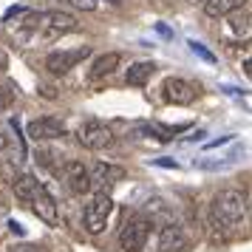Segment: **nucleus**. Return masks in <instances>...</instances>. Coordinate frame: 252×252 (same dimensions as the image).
<instances>
[{"label":"nucleus","mask_w":252,"mask_h":252,"mask_svg":"<svg viewBox=\"0 0 252 252\" xmlns=\"http://www.w3.org/2000/svg\"><path fill=\"white\" fill-rule=\"evenodd\" d=\"M77 142L88 150H105L114 145V130L108 125H102V122L91 119V122H82L77 127Z\"/></svg>","instance_id":"4"},{"label":"nucleus","mask_w":252,"mask_h":252,"mask_svg":"<svg viewBox=\"0 0 252 252\" xmlns=\"http://www.w3.org/2000/svg\"><path fill=\"white\" fill-rule=\"evenodd\" d=\"M150 224L148 218H130V221H125V227H122V232H119V247H122V252H142L145 250V244H148L150 238Z\"/></svg>","instance_id":"3"},{"label":"nucleus","mask_w":252,"mask_h":252,"mask_svg":"<svg viewBox=\"0 0 252 252\" xmlns=\"http://www.w3.org/2000/svg\"><path fill=\"white\" fill-rule=\"evenodd\" d=\"M6 145H9V136H6V130L0 127V150H6Z\"/></svg>","instance_id":"21"},{"label":"nucleus","mask_w":252,"mask_h":252,"mask_svg":"<svg viewBox=\"0 0 252 252\" xmlns=\"http://www.w3.org/2000/svg\"><path fill=\"white\" fill-rule=\"evenodd\" d=\"M29 204H32V210H34V216L40 218V221H46L48 227H57V224H60V204H57V198L48 193L40 182H37L34 193H32V198H29Z\"/></svg>","instance_id":"5"},{"label":"nucleus","mask_w":252,"mask_h":252,"mask_svg":"<svg viewBox=\"0 0 252 252\" xmlns=\"http://www.w3.org/2000/svg\"><path fill=\"white\" fill-rule=\"evenodd\" d=\"M195 96H198V88H195L193 82L182 80V77H170V80H164V99L173 105H190L195 102Z\"/></svg>","instance_id":"7"},{"label":"nucleus","mask_w":252,"mask_h":252,"mask_svg":"<svg viewBox=\"0 0 252 252\" xmlns=\"http://www.w3.org/2000/svg\"><path fill=\"white\" fill-rule=\"evenodd\" d=\"M6 68H9V60H6V54H3V51H0V74H3Z\"/></svg>","instance_id":"22"},{"label":"nucleus","mask_w":252,"mask_h":252,"mask_svg":"<svg viewBox=\"0 0 252 252\" xmlns=\"http://www.w3.org/2000/svg\"><path fill=\"white\" fill-rule=\"evenodd\" d=\"M29 136L34 142H46V139H63L65 136V125L57 116H40L29 122Z\"/></svg>","instance_id":"8"},{"label":"nucleus","mask_w":252,"mask_h":252,"mask_svg":"<svg viewBox=\"0 0 252 252\" xmlns=\"http://www.w3.org/2000/svg\"><path fill=\"white\" fill-rule=\"evenodd\" d=\"M14 91H17L14 82H6V85L0 88V111H6V108L14 102Z\"/></svg>","instance_id":"17"},{"label":"nucleus","mask_w":252,"mask_h":252,"mask_svg":"<svg viewBox=\"0 0 252 252\" xmlns=\"http://www.w3.org/2000/svg\"><path fill=\"white\" fill-rule=\"evenodd\" d=\"M14 252H34V250H32V247H17Z\"/></svg>","instance_id":"23"},{"label":"nucleus","mask_w":252,"mask_h":252,"mask_svg":"<svg viewBox=\"0 0 252 252\" xmlns=\"http://www.w3.org/2000/svg\"><path fill=\"white\" fill-rule=\"evenodd\" d=\"M204 14L207 17H227V14L238 12L247 6V0H204Z\"/></svg>","instance_id":"13"},{"label":"nucleus","mask_w":252,"mask_h":252,"mask_svg":"<svg viewBox=\"0 0 252 252\" xmlns=\"http://www.w3.org/2000/svg\"><path fill=\"white\" fill-rule=\"evenodd\" d=\"M85 57H91V46H82V48H71V51H54L48 54L46 60V68L51 74H68L74 65H80Z\"/></svg>","instance_id":"6"},{"label":"nucleus","mask_w":252,"mask_h":252,"mask_svg":"<svg viewBox=\"0 0 252 252\" xmlns=\"http://www.w3.org/2000/svg\"><path fill=\"white\" fill-rule=\"evenodd\" d=\"M119 63H122V54H116V51L99 54V57L94 60L91 74H94V77H108V74H114V71L119 68Z\"/></svg>","instance_id":"15"},{"label":"nucleus","mask_w":252,"mask_h":252,"mask_svg":"<svg viewBox=\"0 0 252 252\" xmlns=\"http://www.w3.org/2000/svg\"><path fill=\"white\" fill-rule=\"evenodd\" d=\"M210 218H216L218 224L235 229L247 218V198L238 193V190H221L213 198V207H210Z\"/></svg>","instance_id":"1"},{"label":"nucleus","mask_w":252,"mask_h":252,"mask_svg":"<svg viewBox=\"0 0 252 252\" xmlns=\"http://www.w3.org/2000/svg\"><path fill=\"white\" fill-rule=\"evenodd\" d=\"M63 179H65V184H68L71 193H88L91 190V176H88V167L82 164V161H65V167H63Z\"/></svg>","instance_id":"10"},{"label":"nucleus","mask_w":252,"mask_h":252,"mask_svg":"<svg viewBox=\"0 0 252 252\" xmlns=\"http://www.w3.org/2000/svg\"><path fill=\"white\" fill-rule=\"evenodd\" d=\"M12 187H14V195H17L23 204H29V198H32V193H34V187H37V179L34 176H20V179L12 182Z\"/></svg>","instance_id":"16"},{"label":"nucleus","mask_w":252,"mask_h":252,"mask_svg":"<svg viewBox=\"0 0 252 252\" xmlns=\"http://www.w3.org/2000/svg\"><path fill=\"white\" fill-rule=\"evenodd\" d=\"M74 3H77L80 9H85V12H94V9H96V0H74Z\"/></svg>","instance_id":"20"},{"label":"nucleus","mask_w":252,"mask_h":252,"mask_svg":"<svg viewBox=\"0 0 252 252\" xmlns=\"http://www.w3.org/2000/svg\"><path fill=\"white\" fill-rule=\"evenodd\" d=\"M43 20H46V23H40V26H46V34L48 37L68 34V32H77V29H80L77 17L68 14V12H48V14H43Z\"/></svg>","instance_id":"11"},{"label":"nucleus","mask_w":252,"mask_h":252,"mask_svg":"<svg viewBox=\"0 0 252 252\" xmlns=\"http://www.w3.org/2000/svg\"><path fill=\"white\" fill-rule=\"evenodd\" d=\"M190 3H204V0H190Z\"/></svg>","instance_id":"24"},{"label":"nucleus","mask_w":252,"mask_h":252,"mask_svg":"<svg viewBox=\"0 0 252 252\" xmlns=\"http://www.w3.org/2000/svg\"><path fill=\"white\" fill-rule=\"evenodd\" d=\"M114 213V201H111V195L108 193H96L85 204V213H82V224L85 229L91 232V235H99L105 227H108V218Z\"/></svg>","instance_id":"2"},{"label":"nucleus","mask_w":252,"mask_h":252,"mask_svg":"<svg viewBox=\"0 0 252 252\" xmlns=\"http://www.w3.org/2000/svg\"><path fill=\"white\" fill-rule=\"evenodd\" d=\"M153 71H156V63L153 60H142V63H133L125 74V82L127 85H145V82L153 77Z\"/></svg>","instance_id":"14"},{"label":"nucleus","mask_w":252,"mask_h":252,"mask_svg":"<svg viewBox=\"0 0 252 252\" xmlns=\"http://www.w3.org/2000/svg\"><path fill=\"white\" fill-rule=\"evenodd\" d=\"M229 26L235 29V34H244V37L250 34V17H247V14H244V17H232Z\"/></svg>","instance_id":"18"},{"label":"nucleus","mask_w":252,"mask_h":252,"mask_svg":"<svg viewBox=\"0 0 252 252\" xmlns=\"http://www.w3.org/2000/svg\"><path fill=\"white\" fill-rule=\"evenodd\" d=\"M187 247V238L179 224H164L159 232V250L161 252H182Z\"/></svg>","instance_id":"12"},{"label":"nucleus","mask_w":252,"mask_h":252,"mask_svg":"<svg viewBox=\"0 0 252 252\" xmlns=\"http://www.w3.org/2000/svg\"><path fill=\"white\" fill-rule=\"evenodd\" d=\"M190 48H193L195 54H201L204 60H213V54H210V51H207V48L201 46V43H195V40H193V43H190Z\"/></svg>","instance_id":"19"},{"label":"nucleus","mask_w":252,"mask_h":252,"mask_svg":"<svg viewBox=\"0 0 252 252\" xmlns=\"http://www.w3.org/2000/svg\"><path fill=\"white\" fill-rule=\"evenodd\" d=\"M88 176H91V187H96L99 193H108L116 182L125 179V170L116 167V164H105V161H99V164H94V170H88Z\"/></svg>","instance_id":"9"}]
</instances>
